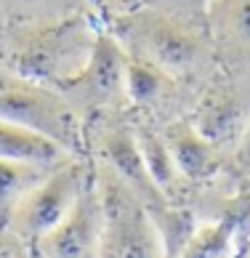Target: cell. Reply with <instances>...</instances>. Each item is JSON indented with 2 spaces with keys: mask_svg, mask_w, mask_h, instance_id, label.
I'll use <instances>...</instances> for the list:
<instances>
[{
  "mask_svg": "<svg viewBox=\"0 0 250 258\" xmlns=\"http://www.w3.org/2000/svg\"><path fill=\"white\" fill-rule=\"evenodd\" d=\"M101 242L99 258H162V234L141 197L109 165L99 170Z\"/></svg>",
  "mask_w": 250,
  "mask_h": 258,
  "instance_id": "6da1fadb",
  "label": "cell"
},
{
  "mask_svg": "<svg viewBox=\"0 0 250 258\" xmlns=\"http://www.w3.org/2000/svg\"><path fill=\"white\" fill-rule=\"evenodd\" d=\"M0 117L22 128H30L40 136L70 149L78 139V120L72 107L35 80L0 83Z\"/></svg>",
  "mask_w": 250,
  "mask_h": 258,
  "instance_id": "7a4b0ae2",
  "label": "cell"
},
{
  "mask_svg": "<svg viewBox=\"0 0 250 258\" xmlns=\"http://www.w3.org/2000/svg\"><path fill=\"white\" fill-rule=\"evenodd\" d=\"M83 170L75 162L51 168L8 213V229L24 240H37L72 210L83 192Z\"/></svg>",
  "mask_w": 250,
  "mask_h": 258,
  "instance_id": "3957f363",
  "label": "cell"
},
{
  "mask_svg": "<svg viewBox=\"0 0 250 258\" xmlns=\"http://www.w3.org/2000/svg\"><path fill=\"white\" fill-rule=\"evenodd\" d=\"M93 43L85 24H64L56 27L53 32L40 35L37 40H32L27 48L22 51V56L16 59L19 72L27 80H56L64 83L75 78L88 56L93 51Z\"/></svg>",
  "mask_w": 250,
  "mask_h": 258,
  "instance_id": "277c9868",
  "label": "cell"
},
{
  "mask_svg": "<svg viewBox=\"0 0 250 258\" xmlns=\"http://www.w3.org/2000/svg\"><path fill=\"white\" fill-rule=\"evenodd\" d=\"M101 203L96 189H83L78 203L51 232L37 237L43 258H99Z\"/></svg>",
  "mask_w": 250,
  "mask_h": 258,
  "instance_id": "5b68a950",
  "label": "cell"
},
{
  "mask_svg": "<svg viewBox=\"0 0 250 258\" xmlns=\"http://www.w3.org/2000/svg\"><path fill=\"white\" fill-rule=\"evenodd\" d=\"M80 104H112L125 96V53L112 37H96L85 67L75 78L59 83Z\"/></svg>",
  "mask_w": 250,
  "mask_h": 258,
  "instance_id": "8992f818",
  "label": "cell"
},
{
  "mask_svg": "<svg viewBox=\"0 0 250 258\" xmlns=\"http://www.w3.org/2000/svg\"><path fill=\"white\" fill-rule=\"evenodd\" d=\"M104 165H109L141 197L149 213H157L165 208V195L149 176L147 162H144L141 149L136 144V133H131L128 128L107 131V136H104Z\"/></svg>",
  "mask_w": 250,
  "mask_h": 258,
  "instance_id": "52a82bcc",
  "label": "cell"
},
{
  "mask_svg": "<svg viewBox=\"0 0 250 258\" xmlns=\"http://www.w3.org/2000/svg\"><path fill=\"white\" fill-rule=\"evenodd\" d=\"M144 45H147L149 56L155 64H160L162 70L178 72L186 70L200 59V51H203V43L200 37L189 30V27L170 22L165 16L149 19L147 30H144Z\"/></svg>",
  "mask_w": 250,
  "mask_h": 258,
  "instance_id": "ba28073f",
  "label": "cell"
},
{
  "mask_svg": "<svg viewBox=\"0 0 250 258\" xmlns=\"http://www.w3.org/2000/svg\"><path fill=\"white\" fill-rule=\"evenodd\" d=\"M0 160L32 162L43 168H56L64 160V147L40 136L30 128H22L11 120L0 117Z\"/></svg>",
  "mask_w": 250,
  "mask_h": 258,
  "instance_id": "9c48e42d",
  "label": "cell"
},
{
  "mask_svg": "<svg viewBox=\"0 0 250 258\" xmlns=\"http://www.w3.org/2000/svg\"><path fill=\"white\" fill-rule=\"evenodd\" d=\"M165 144L173 155L178 173L186 178H203L216 168V149L213 141L205 139L195 125L176 122L165 131Z\"/></svg>",
  "mask_w": 250,
  "mask_h": 258,
  "instance_id": "30bf717a",
  "label": "cell"
},
{
  "mask_svg": "<svg viewBox=\"0 0 250 258\" xmlns=\"http://www.w3.org/2000/svg\"><path fill=\"white\" fill-rule=\"evenodd\" d=\"M168 72L147 56L125 53V96L136 104L155 101L165 93Z\"/></svg>",
  "mask_w": 250,
  "mask_h": 258,
  "instance_id": "8fae6325",
  "label": "cell"
},
{
  "mask_svg": "<svg viewBox=\"0 0 250 258\" xmlns=\"http://www.w3.org/2000/svg\"><path fill=\"white\" fill-rule=\"evenodd\" d=\"M51 168L32 165V162H16V160H0V216H8L14 205L22 200L30 189L43 181Z\"/></svg>",
  "mask_w": 250,
  "mask_h": 258,
  "instance_id": "7c38bea8",
  "label": "cell"
},
{
  "mask_svg": "<svg viewBox=\"0 0 250 258\" xmlns=\"http://www.w3.org/2000/svg\"><path fill=\"white\" fill-rule=\"evenodd\" d=\"M136 144L141 149V157L147 162V170H149L152 181L162 189V195H168V189L176 184L181 173H178L176 162H173V155L165 144V136H157L155 131L141 128L136 133Z\"/></svg>",
  "mask_w": 250,
  "mask_h": 258,
  "instance_id": "4fadbf2b",
  "label": "cell"
},
{
  "mask_svg": "<svg viewBox=\"0 0 250 258\" xmlns=\"http://www.w3.org/2000/svg\"><path fill=\"white\" fill-rule=\"evenodd\" d=\"M224 8V24L229 27V32L250 40V0H221Z\"/></svg>",
  "mask_w": 250,
  "mask_h": 258,
  "instance_id": "5bb4252c",
  "label": "cell"
},
{
  "mask_svg": "<svg viewBox=\"0 0 250 258\" xmlns=\"http://www.w3.org/2000/svg\"><path fill=\"white\" fill-rule=\"evenodd\" d=\"M162 6H173V8H203V6H213L216 0H157Z\"/></svg>",
  "mask_w": 250,
  "mask_h": 258,
  "instance_id": "9a60e30c",
  "label": "cell"
},
{
  "mask_svg": "<svg viewBox=\"0 0 250 258\" xmlns=\"http://www.w3.org/2000/svg\"><path fill=\"white\" fill-rule=\"evenodd\" d=\"M245 152H247V157H250V133H247V141H245Z\"/></svg>",
  "mask_w": 250,
  "mask_h": 258,
  "instance_id": "2e32d148",
  "label": "cell"
}]
</instances>
